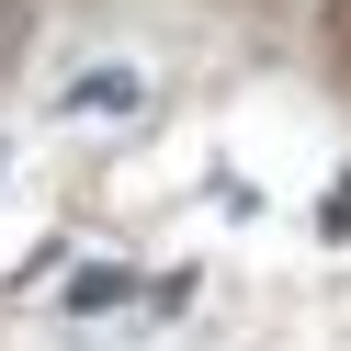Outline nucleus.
I'll return each mask as SVG.
<instances>
[{
    "mask_svg": "<svg viewBox=\"0 0 351 351\" xmlns=\"http://www.w3.org/2000/svg\"><path fill=\"white\" fill-rule=\"evenodd\" d=\"M125 102H136V80H114V69H102V80H80V114H125Z\"/></svg>",
    "mask_w": 351,
    "mask_h": 351,
    "instance_id": "f257e3e1",
    "label": "nucleus"
}]
</instances>
